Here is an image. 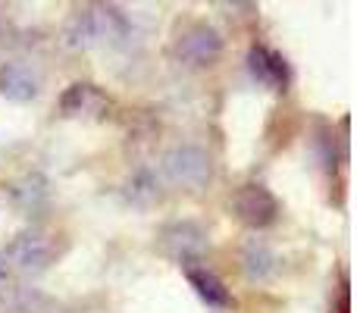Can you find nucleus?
I'll use <instances>...</instances> for the list:
<instances>
[{
  "instance_id": "1",
  "label": "nucleus",
  "mask_w": 357,
  "mask_h": 313,
  "mask_svg": "<svg viewBox=\"0 0 357 313\" xmlns=\"http://www.w3.org/2000/svg\"><path fill=\"white\" fill-rule=\"evenodd\" d=\"M279 197L266 185L248 182L232 194V213L248 229H270L279 220Z\"/></svg>"
},
{
  "instance_id": "4",
  "label": "nucleus",
  "mask_w": 357,
  "mask_h": 313,
  "mask_svg": "<svg viewBox=\"0 0 357 313\" xmlns=\"http://www.w3.org/2000/svg\"><path fill=\"white\" fill-rule=\"evenodd\" d=\"M329 313H351V295H348V273L342 270V285L335 291V304Z\"/></svg>"
},
{
  "instance_id": "2",
  "label": "nucleus",
  "mask_w": 357,
  "mask_h": 313,
  "mask_svg": "<svg viewBox=\"0 0 357 313\" xmlns=\"http://www.w3.org/2000/svg\"><path fill=\"white\" fill-rule=\"evenodd\" d=\"M248 66H251L254 79L270 85L273 91H285L291 85V66L285 63V56L279 50L266 47V44H254L248 50Z\"/></svg>"
},
{
  "instance_id": "3",
  "label": "nucleus",
  "mask_w": 357,
  "mask_h": 313,
  "mask_svg": "<svg viewBox=\"0 0 357 313\" xmlns=\"http://www.w3.org/2000/svg\"><path fill=\"white\" fill-rule=\"evenodd\" d=\"M185 276H188V285H191V289L197 291V298H201V301H207L210 307H216V310H232V307H235L232 291L226 289V282H222L216 273L197 270V266H188V270H185Z\"/></svg>"
}]
</instances>
